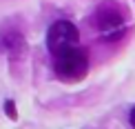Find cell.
Here are the masks:
<instances>
[{
	"mask_svg": "<svg viewBox=\"0 0 135 129\" xmlns=\"http://www.w3.org/2000/svg\"><path fill=\"white\" fill-rule=\"evenodd\" d=\"M93 25L98 29L100 38L104 42H117L124 38L126 33V18H124V11H122L120 5L115 2H102L98 9H95L93 16Z\"/></svg>",
	"mask_w": 135,
	"mask_h": 129,
	"instance_id": "6da1fadb",
	"label": "cell"
},
{
	"mask_svg": "<svg viewBox=\"0 0 135 129\" xmlns=\"http://www.w3.org/2000/svg\"><path fill=\"white\" fill-rule=\"evenodd\" d=\"M53 71L64 82H78L89 71V51L78 47H71L66 51L53 56Z\"/></svg>",
	"mask_w": 135,
	"mask_h": 129,
	"instance_id": "7a4b0ae2",
	"label": "cell"
},
{
	"mask_svg": "<svg viewBox=\"0 0 135 129\" xmlns=\"http://www.w3.org/2000/svg\"><path fill=\"white\" fill-rule=\"evenodd\" d=\"M80 45V31L69 20H58L49 27L47 31V49L51 56H58L71 47Z\"/></svg>",
	"mask_w": 135,
	"mask_h": 129,
	"instance_id": "3957f363",
	"label": "cell"
},
{
	"mask_svg": "<svg viewBox=\"0 0 135 129\" xmlns=\"http://www.w3.org/2000/svg\"><path fill=\"white\" fill-rule=\"evenodd\" d=\"M2 47L11 54V58H18V56L25 51V38L20 36L18 31H11L2 38Z\"/></svg>",
	"mask_w": 135,
	"mask_h": 129,
	"instance_id": "277c9868",
	"label": "cell"
},
{
	"mask_svg": "<svg viewBox=\"0 0 135 129\" xmlns=\"http://www.w3.org/2000/svg\"><path fill=\"white\" fill-rule=\"evenodd\" d=\"M4 114H7L11 120H16V118H18V111H16V105H13V100H7V103H4Z\"/></svg>",
	"mask_w": 135,
	"mask_h": 129,
	"instance_id": "5b68a950",
	"label": "cell"
},
{
	"mask_svg": "<svg viewBox=\"0 0 135 129\" xmlns=\"http://www.w3.org/2000/svg\"><path fill=\"white\" fill-rule=\"evenodd\" d=\"M128 122H131V127L135 129V107L131 109V114H128Z\"/></svg>",
	"mask_w": 135,
	"mask_h": 129,
	"instance_id": "8992f818",
	"label": "cell"
}]
</instances>
